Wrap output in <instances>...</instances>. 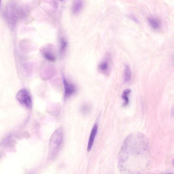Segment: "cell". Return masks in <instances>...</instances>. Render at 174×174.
I'll return each mask as SVG.
<instances>
[{
	"label": "cell",
	"mask_w": 174,
	"mask_h": 174,
	"mask_svg": "<svg viewBox=\"0 0 174 174\" xmlns=\"http://www.w3.org/2000/svg\"><path fill=\"white\" fill-rule=\"evenodd\" d=\"M63 132L62 129L59 128L53 133L49 143V156L54 159L58 155L62 144Z\"/></svg>",
	"instance_id": "cell-1"
},
{
	"label": "cell",
	"mask_w": 174,
	"mask_h": 174,
	"mask_svg": "<svg viewBox=\"0 0 174 174\" xmlns=\"http://www.w3.org/2000/svg\"><path fill=\"white\" fill-rule=\"evenodd\" d=\"M16 99L22 105L27 108H32V100L28 92L25 89L20 90L16 95Z\"/></svg>",
	"instance_id": "cell-2"
},
{
	"label": "cell",
	"mask_w": 174,
	"mask_h": 174,
	"mask_svg": "<svg viewBox=\"0 0 174 174\" xmlns=\"http://www.w3.org/2000/svg\"><path fill=\"white\" fill-rule=\"evenodd\" d=\"M63 83L65 89L64 98H67L75 93L76 91V88L74 85L69 83L64 78H63Z\"/></svg>",
	"instance_id": "cell-3"
},
{
	"label": "cell",
	"mask_w": 174,
	"mask_h": 174,
	"mask_svg": "<svg viewBox=\"0 0 174 174\" xmlns=\"http://www.w3.org/2000/svg\"><path fill=\"white\" fill-rule=\"evenodd\" d=\"M98 128V125L96 124L92 129L87 145V150L88 151L91 150L93 146L94 141L95 140L96 134H97Z\"/></svg>",
	"instance_id": "cell-4"
},
{
	"label": "cell",
	"mask_w": 174,
	"mask_h": 174,
	"mask_svg": "<svg viewBox=\"0 0 174 174\" xmlns=\"http://www.w3.org/2000/svg\"><path fill=\"white\" fill-rule=\"evenodd\" d=\"M83 3L82 1H75L72 6V12L73 14H78L82 9Z\"/></svg>",
	"instance_id": "cell-5"
},
{
	"label": "cell",
	"mask_w": 174,
	"mask_h": 174,
	"mask_svg": "<svg viewBox=\"0 0 174 174\" xmlns=\"http://www.w3.org/2000/svg\"><path fill=\"white\" fill-rule=\"evenodd\" d=\"M148 21L153 28L154 29H158L160 27V22L159 20L153 17H149L148 18Z\"/></svg>",
	"instance_id": "cell-6"
},
{
	"label": "cell",
	"mask_w": 174,
	"mask_h": 174,
	"mask_svg": "<svg viewBox=\"0 0 174 174\" xmlns=\"http://www.w3.org/2000/svg\"><path fill=\"white\" fill-rule=\"evenodd\" d=\"M131 77V72L129 66L128 65H126L125 66L124 81L125 82H128L130 80Z\"/></svg>",
	"instance_id": "cell-7"
},
{
	"label": "cell",
	"mask_w": 174,
	"mask_h": 174,
	"mask_svg": "<svg viewBox=\"0 0 174 174\" xmlns=\"http://www.w3.org/2000/svg\"><path fill=\"white\" fill-rule=\"evenodd\" d=\"M92 106L91 104L86 103L81 106L80 108L81 112L84 115L88 114L91 112Z\"/></svg>",
	"instance_id": "cell-8"
},
{
	"label": "cell",
	"mask_w": 174,
	"mask_h": 174,
	"mask_svg": "<svg viewBox=\"0 0 174 174\" xmlns=\"http://www.w3.org/2000/svg\"><path fill=\"white\" fill-rule=\"evenodd\" d=\"M131 89H127L125 90L123 92L122 98L124 100L123 105L124 106H127L129 103L128 96L129 94L131 93Z\"/></svg>",
	"instance_id": "cell-9"
},
{
	"label": "cell",
	"mask_w": 174,
	"mask_h": 174,
	"mask_svg": "<svg viewBox=\"0 0 174 174\" xmlns=\"http://www.w3.org/2000/svg\"><path fill=\"white\" fill-rule=\"evenodd\" d=\"M109 64L107 61H104L99 65V68L100 70L102 72L106 73L109 68Z\"/></svg>",
	"instance_id": "cell-10"
},
{
	"label": "cell",
	"mask_w": 174,
	"mask_h": 174,
	"mask_svg": "<svg viewBox=\"0 0 174 174\" xmlns=\"http://www.w3.org/2000/svg\"><path fill=\"white\" fill-rule=\"evenodd\" d=\"M44 55L45 58L49 61L54 62L56 60V58L52 53L48 52H44Z\"/></svg>",
	"instance_id": "cell-11"
},
{
	"label": "cell",
	"mask_w": 174,
	"mask_h": 174,
	"mask_svg": "<svg viewBox=\"0 0 174 174\" xmlns=\"http://www.w3.org/2000/svg\"><path fill=\"white\" fill-rule=\"evenodd\" d=\"M60 52L62 53L64 52L67 46V42L64 39H62L61 41Z\"/></svg>",
	"instance_id": "cell-12"
},
{
	"label": "cell",
	"mask_w": 174,
	"mask_h": 174,
	"mask_svg": "<svg viewBox=\"0 0 174 174\" xmlns=\"http://www.w3.org/2000/svg\"><path fill=\"white\" fill-rule=\"evenodd\" d=\"M128 17L130 18V19L132 20L133 21H134L136 23H138L139 22V20L138 18L136 17V16L133 14H131L130 15H128Z\"/></svg>",
	"instance_id": "cell-13"
},
{
	"label": "cell",
	"mask_w": 174,
	"mask_h": 174,
	"mask_svg": "<svg viewBox=\"0 0 174 174\" xmlns=\"http://www.w3.org/2000/svg\"><path fill=\"white\" fill-rule=\"evenodd\" d=\"M1 1H0V8H1Z\"/></svg>",
	"instance_id": "cell-14"
},
{
	"label": "cell",
	"mask_w": 174,
	"mask_h": 174,
	"mask_svg": "<svg viewBox=\"0 0 174 174\" xmlns=\"http://www.w3.org/2000/svg\"></svg>",
	"instance_id": "cell-15"
}]
</instances>
